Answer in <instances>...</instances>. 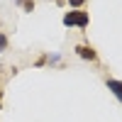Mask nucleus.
Returning a JSON list of instances; mask_svg holds the SVG:
<instances>
[{
	"instance_id": "6",
	"label": "nucleus",
	"mask_w": 122,
	"mask_h": 122,
	"mask_svg": "<svg viewBox=\"0 0 122 122\" xmlns=\"http://www.w3.org/2000/svg\"><path fill=\"white\" fill-rule=\"evenodd\" d=\"M68 3H71V7H81V5L86 3V0H68Z\"/></svg>"
},
{
	"instance_id": "2",
	"label": "nucleus",
	"mask_w": 122,
	"mask_h": 122,
	"mask_svg": "<svg viewBox=\"0 0 122 122\" xmlns=\"http://www.w3.org/2000/svg\"><path fill=\"white\" fill-rule=\"evenodd\" d=\"M76 51H78L81 59H90V61H95V59H98V54H95V49H93V46H76Z\"/></svg>"
},
{
	"instance_id": "4",
	"label": "nucleus",
	"mask_w": 122,
	"mask_h": 122,
	"mask_svg": "<svg viewBox=\"0 0 122 122\" xmlns=\"http://www.w3.org/2000/svg\"><path fill=\"white\" fill-rule=\"evenodd\" d=\"M17 3L22 5V7L27 10V12H32V10H34V0H17Z\"/></svg>"
},
{
	"instance_id": "1",
	"label": "nucleus",
	"mask_w": 122,
	"mask_h": 122,
	"mask_svg": "<svg viewBox=\"0 0 122 122\" xmlns=\"http://www.w3.org/2000/svg\"><path fill=\"white\" fill-rule=\"evenodd\" d=\"M64 25L66 27H88V12H81V10H76V12H68L64 17Z\"/></svg>"
},
{
	"instance_id": "3",
	"label": "nucleus",
	"mask_w": 122,
	"mask_h": 122,
	"mask_svg": "<svg viewBox=\"0 0 122 122\" xmlns=\"http://www.w3.org/2000/svg\"><path fill=\"white\" fill-rule=\"evenodd\" d=\"M107 88H110V90H112V93L122 100V83H120V81H107Z\"/></svg>"
},
{
	"instance_id": "5",
	"label": "nucleus",
	"mask_w": 122,
	"mask_h": 122,
	"mask_svg": "<svg viewBox=\"0 0 122 122\" xmlns=\"http://www.w3.org/2000/svg\"><path fill=\"white\" fill-rule=\"evenodd\" d=\"M5 46H7V37L0 34V51H5Z\"/></svg>"
}]
</instances>
